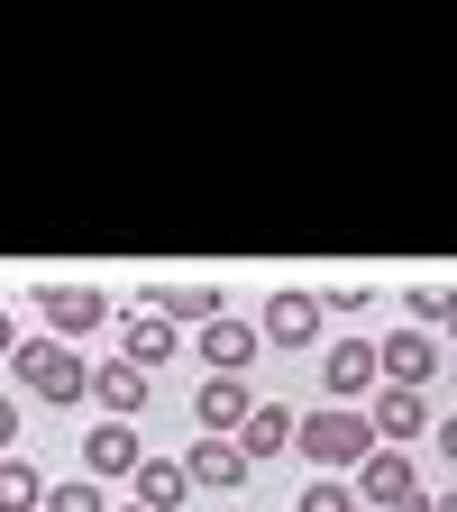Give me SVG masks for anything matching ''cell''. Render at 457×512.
Segmentation results:
<instances>
[{
  "label": "cell",
  "mask_w": 457,
  "mask_h": 512,
  "mask_svg": "<svg viewBox=\"0 0 457 512\" xmlns=\"http://www.w3.org/2000/svg\"><path fill=\"white\" fill-rule=\"evenodd\" d=\"M421 421H430V394H412V384H384V394H375V412H366L375 448H403V439H421Z\"/></svg>",
  "instance_id": "obj_7"
},
{
  "label": "cell",
  "mask_w": 457,
  "mask_h": 512,
  "mask_svg": "<svg viewBox=\"0 0 457 512\" xmlns=\"http://www.w3.org/2000/svg\"><path fill=\"white\" fill-rule=\"evenodd\" d=\"M439 330H448V339H457V293H439Z\"/></svg>",
  "instance_id": "obj_23"
},
{
  "label": "cell",
  "mask_w": 457,
  "mask_h": 512,
  "mask_svg": "<svg viewBox=\"0 0 457 512\" xmlns=\"http://www.w3.org/2000/svg\"><path fill=\"white\" fill-rule=\"evenodd\" d=\"M10 366H19V384H28L37 403H83V394H92V366L64 348V339H19Z\"/></svg>",
  "instance_id": "obj_2"
},
{
  "label": "cell",
  "mask_w": 457,
  "mask_h": 512,
  "mask_svg": "<svg viewBox=\"0 0 457 512\" xmlns=\"http://www.w3.org/2000/svg\"><path fill=\"white\" fill-rule=\"evenodd\" d=\"M284 448H293V412L284 403H256L238 421V458H284Z\"/></svg>",
  "instance_id": "obj_15"
},
{
  "label": "cell",
  "mask_w": 457,
  "mask_h": 512,
  "mask_svg": "<svg viewBox=\"0 0 457 512\" xmlns=\"http://www.w3.org/2000/svg\"><path fill=\"white\" fill-rule=\"evenodd\" d=\"M394 512H430V503H394Z\"/></svg>",
  "instance_id": "obj_26"
},
{
  "label": "cell",
  "mask_w": 457,
  "mask_h": 512,
  "mask_svg": "<svg viewBox=\"0 0 457 512\" xmlns=\"http://www.w3.org/2000/svg\"><path fill=\"white\" fill-rule=\"evenodd\" d=\"M357 503H375V512H394V503H421V467H412V448H375V458L357 467V485H348Z\"/></svg>",
  "instance_id": "obj_3"
},
{
  "label": "cell",
  "mask_w": 457,
  "mask_h": 512,
  "mask_svg": "<svg viewBox=\"0 0 457 512\" xmlns=\"http://www.w3.org/2000/svg\"><path fill=\"white\" fill-rule=\"evenodd\" d=\"M247 412H256V394H247L238 375H211L202 394H192V421H202V430H238Z\"/></svg>",
  "instance_id": "obj_14"
},
{
  "label": "cell",
  "mask_w": 457,
  "mask_h": 512,
  "mask_svg": "<svg viewBox=\"0 0 457 512\" xmlns=\"http://www.w3.org/2000/svg\"><path fill=\"white\" fill-rule=\"evenodd\" d=\"M439 458H448V467H457V412H448V421H439Z\"/></svg>",
  "instance_id": "obj_22"
},
{
  "label": "cell",
  "mask_w": 457,
  "mask_h": 512,
  "mask_svg": "<svg viewBox=\"0 0 457 512\" xmlns=\"http://www.w3.org/2000/svg\"><path fill=\"white\" fill-rule=\"evenodd\" d=\"M0 512H46V476L28 458H0Z\"/></svg>",
  "instance_id": "obj_18"
},
{
  "label": "cell",
  "mask_w": 457,
  "mask_h": 512,
  "mask_svg": "<svg viewBox=\"0 0 457 512\" xmlns=\"http://www.w3.org/2000/svg\"><path fill=\"white\" fill-rule=\"evenodd\" d=\"M119 512H138V503H119Z\"/></svg>",
  "instance_id": "obj_27"
},
{
  "label": "cell",
  "mask_w": 457,
  "mask_h": 512,
  "mask_svg": "<svg viewBox=\"0 0 457 512\" xmlns=\"http://www.w3.org/2000/svg\"><path fill=\"white\" fill-rule=\"evenodd\" d=\"M375 366L394 375V384H412V394H430V375H439V339H430V330H394V339H375Z\"/></svg>",
  "instance_id": "obj_6"
},
{
  "label": "cell",
  "mask_w": 457,
  "mask_h": 512,
  "mask_svg": "<svg viewBox=\"0 0 457 512\" xmlns=\"http://www.w3.org/2000/svg\"><path fill=\"white\" fill-rule=\"evenodd\" d=\"M138 458H147V448H138V430H128V421H101V430L83 439V476H92V485L138 476Z\"/></svg>",
  "instance_id": "obj_10"
},
{
  "label": "cell",
  "mask_w": 457,
  "mask_h": 512,
  "mask_svg": "<svg viewBox=\"0 0 457 512\" xmlns=\"http://www.w3.org/2000/svg\"><path fill=\"white\" fill-rule=\"evenodd\" d=\"M238 476H247V458H238L229 439H202V448L183 458V485H202V494H229Z\"/></svg>",
  "instance_id": "obj_16"
},
{
  "label": "cell",
  "mask_w": 457,
  "mask_h": 512,
  "mask_svg": "<svg viewBox=\"0 0 457 512\" xmlns=\"http://www.w3.org/2000/svg\"><path fill=\"white\" fill-rule=\"evenodd\" d=\"M10 439H19V403H10V394H0V448H10Z\"/></svg>",
  "instance_id": "obj_21"
},
{
  "label": "cell",
  "mask_w": 457,
  "mask_h": 512,
  "mask_svg": "<svg viewBox=\"0 0 457 512\" xmlns=\"http://www.w3.org/2000/svg\"><path fill=\"white\" fill-rule=\"evenodd\" d=\"M293 512H357V494L339 485V476H320V485H302V503Z\"/></svg>",
  "instance_id": "obj_19"
},
{
  "label": "cell",
  "mask_w": 457,
  "mask_h": 512,
  "mask_svg": "<svg viewBox=\"0 0 457 512\" xmlns=\"http://www.w3.org/2000/svg\"><path fill=\"white\" fill-rule=\"evenodd\" d=\"M10 348H19V330H10V311H0V357H10Z\"/></svg>",
  "instance_id": "obj_24"
},
{
  "label": "cell",
  "mask_w": 457,
  "mask_h": 512,
  "mask_svg": "<svg viewBox=\"0 0 457 512\" xmlns=\"http://www.w3.org/2000/svg\"><path fill=\"white\" fill-rule=\"evenodd\" d=\"M293 448H302L311 467L339 476V467H366V458H375V430H366V412H339V403H330V412L293 421Z\"/></svg>",
  "instance_id": "obj_1"
},
{
  "label": "cell",
  "mask_w": 457,
  "mask_h": 512,
  "mask_svg": "<svg viewBox=\"0 0 457 512\" xmlns=\"http://www.w3.org/2000/svg\"><path fill=\"white\" fill-rule=\"evenodd\" d=\"M46 512H101V485H92V476H74V485H55V494H46Z\"/></svg>",
  "instance_id": "obj_20"
},
{
  "label": "cell",
  "mask_w": 457,
  "mask_h": 512,
  "mask_svg": "<svg viewBox=\"0 0 457 512\" xmlns=\"http://www.w3.org/2000/svg\"><path fill=\"white\" fill-rule=\"evenodd\" d=\"M28 302L46 311V339H83V330H101V320H110V302H101L92 284H37Z\"/></svg>",
  "instance_id": "obj_4"
},
{
  "label": "cell",
  "mask_w": 457,
  "mask_h": 512,
  "mask_svg": "<svg viewBox=\"0 0 457 512\" xmlns=\"http://www.w3.org/2000/svg\"><path fill=\"white\" fill-rule=\"evenodd\" d=\"M174 348H183V330H174V320H156V311H128V320H119V357L138 366V375H147V366H165Z\"/></svg>",
  "instance_id": "obj_11"
},
{
  "label": "cell",
  "mask_w": 457,
  "mask_h": 512,
  "mask_svg": "<svg viewBox=\"0 0 457 512\" xmlns=\"http://www.w3.org/2000/svg\"><path fill=\"white\" fill-rule=\"evenodd\" d=\"M375 375H384V366H375V339H339L330 357H320V384H330V403H339V412L366 394Z\"/></svg>",
  "instance_id": "obj_8"
},
{
  "label": "cell",
  "mask_w": 457,
  "mask_h": 512,
  "mask_svg": "<svg viewBox=\"0 0 457 512\" xmlns=\"http://www.w3.org/2000/svg\"><path fill=\"white\" fill-rule=\"evenodd\" d=\"M147 394H156V375H138L128 357H110V366H92V403L110 412V421H138L147 412Z\"/></svg>",
  "instance_id": "obj_9"
},
{
  "label": "cell",
  "mask_w": 457,
  "mask_h": 512,
  "mask_svg": "<svg viewBox=\"0 0 457 512\" xmlns=\"http://www.w3.org/2000/svg\"><path fill=\"white\" fill-rule=\"evenodd\" d=\"M430 512H457V494H439V503H430Z\"/></svg>",
  "instance_id": "obj_25"
},
{
  "label": "cell",
  "mask_w": 457,
  "mask_h": 512,
  "mask_svg": "<svg viewBox=\"0 0 457 512\" xmlns=\"http://www.w3.org/2000/svg\"><path fill=\"white\" fill-rule=\"evenodd\" d=\"M320 320H330V311H320V293H275L266 320H256V339H266V348H311Z\"/></svg>",
  "instance_id": "obj_5"
},
{
  "label": "cell",
  "mask_w": 457,
  "mask_h": 512,
  "mask_svg": "<svg viewBox=\"0 0 457 512\" xmlns=\"http://www.w3.org/2000/svg\"><path fill=\"white\" fill-rule=\"evenodd\" d=\"M256 348H266V339H256V320H202V357H211V375H238V366H256Z\"/></svg>",
  "instance_id": "obj_12"
},
{
  "label": "cell",
  "mask_w": 457,
  "mask_h": 512,
  "mask_svg": "<svg viewBox=\"0 0 457 512\" xmlns=\"http://www.w3.org/2000/svg\"><path fill=\"white\" fill-rule=\"evenodd\" d=\"M128 485H138V512H174V503L192 494L174 458H138V476H128Z\"/></svg>",
  "instance_id": "obj_17"
},
{
  "label": "cell",
  "mask_w": 457,
  "mask_h": 512,
  "mask_svg": "<svg viewBox=\"0 0 457 512\" xmlns=\"http://www.w3.org/2000/svg\"><path fill=\"white\" fill-rule=\"evenodd\" d=\"M138 311H156V320H174V330H183V320H220V293H211V284H147Z\"/></svg>",
  "instance_id": "obj_13"
}]
</instances>
